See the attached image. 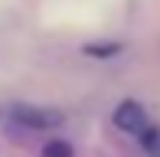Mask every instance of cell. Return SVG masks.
I'll list each match as a JSON object with an SVG mask.
<instances>
[{
	"mask_svg": "<svg viewBox=\"0 0 160 157\" xmlns=\"http://www.w3.org/2000/svg\"><path fill=\"white\" fill-rule=\"evenodd\" d=\"M114 124H118V131L141 138V134L150 128V118H147V111H144L137 102H121L118 108H114Z\"/></svg>",
	"mask_w": 160,
	"mask_h": 157,
	"instance_id": "obj_2",
	"label": "cell"
},
{
	"mask_svg": "<svg viewBox=\"0 0 160 157\" xmlns=\"http://www.w3.org/2000/svg\"><path fill=\"white\" fill-rule=\"evenodd\" d=\"M10 121L26 128V131H52V128L62 124V115L52 108H39V105H13Z\"/></svg>",
	"mask_w": 160,
	"mask_h": 157,
	"instance_id": "obj_1",
	"label": "cell"
},
{
	"mask_svg": "<svg viewBox=\"0 0 160 157\" xmlns=\"http://www.w3.org/2000/svg\"><path fill=\"white\" fill-rule=\"evenodd\" d=\"M42 157H72V147L56 138V141H49V144L42 147Z\"/></svg>",
	"mask_w": 160,
	"mask_h": 157,
	"instance_id": "obj_3",
	"label": "cell"
}]
</instances>
